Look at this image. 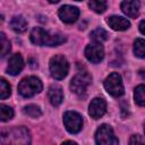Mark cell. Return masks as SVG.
I'll return each mask as SVG.
<instances>
[{"instance_id": "e0dca14e", "label": "cell", "mask_w": 145, "mask_h": 145, "mask_svg": "<svg viewBox=\"0 0 145 145\" xmlns=\"http://www.w3.org/2000/svg\"><path fill=\"white\" fill-rule=\"evenodd\" d=\"M88 6L96 14H102L108 7V0H89Z\"/></svg>"}, {"instance_id": "ac0fdd59", "label": "cell", "mask_w": 145, "mask_h": 145, "mask_svg": "<svg viewBox=\"0 0 145 145\" xmlns=\"http://www.w3.org/2000/svg\"><path fill=\"white\" fill-rule=\"evenodd\" d=\"M10 51V42L5 33H0V59L5 58Z\"/></svg>"}, {"instance_id": "7a4b0ae2", "label": "cell", "mask_w": 145, "mask_h": 145, "mask_svg": "<svg viewBox=\"0 0 145 145\" xmlns=\"http://www.w3.org/2000/svg\"><path fill=\"white\" fill-rule=\"evenodd\" d=\"M1 144L25 145L31 143V134L25 127H12L5 129L0 133Z\"/></svg>"}, {"instance_id": "603a6c76", "label": "cell", "mask_w": 145, "mask_h": 145, "mask_svg": "<svg viewBox=\"0 0 145 145\" xmlns=\"http://www.w3.org/2000/svg\"><path fill=\"white\" fill-rule=\"evenodd\" d=\"M10 93H11V88L9 83L5 78H0V99L1 100L8 99L10 96Z\"/></svg>"}, {"instance_id": "ffe728a7", "label": "cell", "mask_w": 145, "mask_h": 145, "mask_svg": "<svg viewBox=\"0 0 145 145\" xmlns=\"http://www.w3.org/2000/svg\"><path fill=\"white\" fill-rule=\"evenodd\" d=\"M134 53L136 57L143 59L145 57V42L143 39H136L134 42Z\"/></svg>"}, {"instance_id": "7402d4cb", "label": "cell", "mask_w": 145, "mask_h": 145, "mask_svg": "<svg viewBox=\"0 0 145 145\" xmlns=\"http://www.w3.org/2000/svg\"><path fill=\"white\" fill-rule=\"evenodd\" d=\"M91 39H92L94 42L101 43V42H103V41H106V39H108V33H106L103 28H96V29H94V31L91 33Z\"/></svg>"}, {"instance_id": "ba28073f", "label": "cell", "mask_w": 145, "mask_h": 145, "mask_svg": "<svg viewBox=\"0 0 145 145\" xmlns=\"http://www.w3.org/2000/svg\"><path fill=\"white\" fill-rule=\"evenodd\" d=\"M63 125L70 134H77L83 128V117L75 111H67L63 114Z\"/></svg>"}, {"instance_id": "d6986e66", "label": "cell", "mask_w": 145, "mask_h": 145, "mask_svg": "<svg viewBox=\"0 0 145 145\" xmlns=\"http://www.w3.org/2000/svg\"><path fill=\"white\" fill-rule=\"evenodd\" d=\"M134 97H135V102L139 106H144V104H145V86L143 84L138 85L135 88Z\"/></svg>"}, {"instance_id": "5b68a950", "label": "cell", "mask_w": 145, "mask_h": 145, "mask_svg": "<svg viewBox=\"0 0 145 145\" xmlns=\"http://www.w3.org/2000/svg\"><path fill=\"white\" fill-rule=\"evenodd\" d=\"M92 77L87 71H79L70 82V89L78 96H85L87 86L91 84Z\"/></svg>"}, {"instance_id": "6da1fadb", "label": "cell", "mask_w": 145, "mask_h": 145, "mask_svg": "<svg viewBox=\"0 0 145 145\" xmlns=\"http://www.w3.org/2000/svg\"><path fill=\"white\" fill-rule=\"evenodd\" d=\"M31 42L40 46H57L66 41V37L59 33H51L41 27H35L29 35Z\"/></svg>"}, {"instance_id": "277c9868", "label": "cell", "mask_w": 145, "mask_h": 145, "mask_svg": "<svg viewBox=\"0 0 145 145\" xmlns=\"http://www.w3.org/2000/svg\"><path fill=\"white\" fill-rule=\"evenodd\" d=\"M49 67H50L51 76L54 79H63L69 71V63L67 59L61 54H57L52 57Z\"/></svg>"}, {"instance_id": "8992f818", "label": "cell", "mask_w": 145, "mask_h": 145, "mask_svg": "<svg viewBox=\"0 0 145 145\" xmlns=\"http://www.w3.org/2000/svg\"><path fill=\"white\" fill-rule=\"evenodd\" d=\"M104 88L105 91L113 97H119L123 94V84L121 76L118 72H112L110 74L105 80H104Z\"/></svg>"}, {"instance_id": "4316f807", "label": "cell", "mask_w": 145, "mask_h": 145, "mask_svg": "<svg viewBox=\"0 0 145 145\" xmlns=\"http://www.w3.org/2000/svg\"><path fill=\"white\" fill-rule=\"evenodd\" d=\"M60 0H49V2H51V3H57V2H59Z\"/></svg>"}, {"instance_id": "7c38bea8", "label": "cell", "mask_w": 145, "mask_h": 145, "mask_svg": "<svg viewBox=\"0 0 145 145\" xmlns=\"http://www.w3.org/2000/svg\"><path fill=\"white\" fill-rule=\"evenodd\" d=\"M121 10L130 18H136L139 15L140 2L139 0H123L121 2Z\"/></svg>"}, {"instance_id": "9c48e42d", "label": "cell", "mask_w": 145, "mask_h": 145, "mask_svg": "<svg viewBox=\"0 0 145 145\" xmlns=\"http://www.w3.org/2000/svg\"><path fill=\"white\" fill-rule=\"evenodd\" d=\"M85 57L92 63H99L104 58V49L101 43L94 42L85 48Z\"/></svg>"}, {"instance_id": "30bf717a", "label": "cell", "mask_w": 145, "mask_h": 145, "mask_svg": "<svg viewBox=\"0 0 145 145\" xmlns=\"http://www.w3.org/2000/svg\"><path fill=\"white\" fill-rule=\"evenodd\" d=\"M106 112V102L102 97H94L88 106V113L93 119H99Z\"/></svg>"}, {"instance_id": "4fadbf2b", "label": "cell", "mask_w": 145, "mask_h": 145, "mask_svg": "<svg viewBox=\"0 0 145 145\" xmlns=\"http://www.w3.org/2000/svg\"><path fill=\"white\" fill-rule=\"evenodd\" d=\"M24 67V60L23 57L19 53H15L10 57L9 61H8V66H7V72L11 76H16L18 75L22 69Z\"/></svg>"}, {"instance_id": "3957f363", "label": "cell", "mask_w": 145, "mask_h": 145, "mask_svg": "<svg viewBox=\"0 0 145 145\" xmlns=\"http://www.w3.org/2000/svg\"><path fill=\"white\" fill-rule=\"evenodd\" d=\"M42 88V82L35 76L25 77L18 84V93L24 97H32L35 94H39Z\"/></svg>"}, {"instance_id": "8fae6325", "label": "cell", "mask_w": 145, "mask_h": 145, "mask_svg": "<svg viewBox=\"0 0 145 145\" xmlns=\"http://www.w3.org/2000/svg\"><path fill=\"white\" fill-rule=\"evenodd\" d=\"M58 15L60 17V19L66 23V24H71L77 20V18L79 17V9L77 7H74V6H69V5H66V6H62L59 11H58Z\"/></svg>"}, {"instance_id": "2e32d148", "label": "cell", "mask_w": 145, "mask_h": 145, "mask_svg": "<svg viewBox=\"0 0 145 145\" xmlns=\"http://www.w3.org/2000/svg\"><path fill=\"white\" fill-rule=\"evenodd\" d=\"M10 26L15 32L23 33L27 28V22L23 16H15L10 20Z\"/></svg>"}, {"instance_id": "484cf974", "label": "cell", "mask_w": 145, "mask_h": 145, "mask_svg": "<svg viewBox=\"0 0 145 145\" xmlns=\"http://www.w3.org/2000/svg\"><path fill=\"white\" fill-rule=\"evenodd\" d=\"M139 31H140L142 34H144V20H142L140 24H139Z\"/></svg>"}, {"instance_id": "83f0119b", "label": "cell", "mask_w": 145, "mask_h": 145, "mask_svg": "<svg viewBox=\"0 0 145 145\" xmlns=\"http://www.w3.org/2000/svg\"><path fill=\"white\" fill-rule=\"evenodd\" d=\"M75 1H82V0H75Z\"/></svg>"}, {"instance_id": "9a60e30c", "label": "cell", "mask_w": 145, "mask_h": 145, "mask_svg": "<svg viewBox=\"0 0 145 145\" xmlns=\"http://www.w3.org/2000/svg\"><path fill=\"white\" fill-rule=\"evenodd\" d=\"M48 96H49L50 103L54 106H58L61 104V102L63 100V92H62L61 87H59L58 85H52L49 87Z\"/></svg>"}, {"instance_id": "44dd1931", "label": "cell", "mask_w": 145, "mask_h": 145, "mask_svg": "<svg viewBox=\"0 0 145 145\" xmlns=\"http://www.w3.org/2000/svg\"><path fill=\"white\" fill-rule=\"evenodd\" d=\"M12 117L14 110L6 104H0V121H8Z\"/></svg>"}, {"instance_id": "d4e9b609", "label": "cell", "mask_w": 145, "mask_h": 145, "mask_svg": "<svg viewBox=\"0 0 145 145\" xmlns=\"http://www.w3.org/2000/svg\"><path fill=\"white\" fill-rule=\"evenodd\" d=\"M129 143H130V144H135V143H140V144H143V143H144V139H143L142 136H139V135H134V136H131Z\"/></svg>"}, {"instance_id": "52a82bcc", "label": "cell", "mask_w": 145, "mask_h": 145, "mask_svg": "<svg viewBox=\"0 0 145 145\" xmlns=\"http://www.w3.org/2000/svg\"><path fill=\"white\" fill-rule=\"evenodd\" d=\"M95 142L100 145H116L119 143L118 138L114 136L113 129L106 123H103L97 128L95 133Z\"/></svg>"}, {"instance_id": "5bb4252c", "label": "cell", "mask_w": 145, "mask_h": 145, "mask_svg": "<svg viewBox=\"0 0 145 145\" xmlns=\"http://www.w3.org/2000/svg\"><path fill=\"white\" fill-rule=\"evenodd\" d=\"M106 23L113 31H126L130 26L129 20L121 16H111L106 19Z\"/></svg>"}, {"instance_id": "cb8c5ba5", "label": "cell", "mask_w": 145, "mask_h": 145, "mask_svg": "<svg viewBox=\"0 0 145 145\" xmlns=\"http://www.w3.org/2000/svg\"><path fill=\"white\" fill-rule=\"evenodd\" d=\"M24 113L27 114L31 118H34V119L35 118H39L42 114L41 109L37 105H35V104H28V105H26L24 108Z\"/></svg>"}]
</instances>
